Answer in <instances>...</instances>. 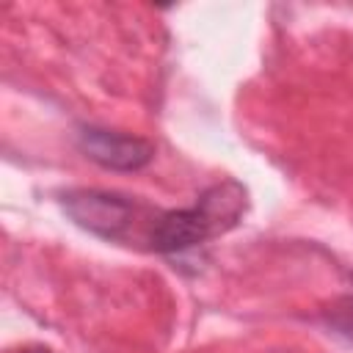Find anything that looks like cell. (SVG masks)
<instances>
[{
    "label": "cell",
    "mask_w": 353,
    "mask_h": 353,
    "mask_svg": "<svg viewBox=\"0 0 353 353\" xmlns=\"http://www.w3.org/2000/svg\"><path fill=\"white\" fill-rule=\"evenodd\" d=\"M248 207V190L237 179L207 188L196 204L157 212L149 229V248L160 254H182L234 229Z\"/></svg>",
    "instance_id": "6da1fadb"
},
{
    "label": "cell",
    "mask_w": 353,
    "mask_h": 353,
    "mask_svg": "<svg viewBox=\"0 0 353 353\" xmlns=\"http://www.w3.org/2000/svg\"><path fill=\"white\" fill-rule=\"evenodd\" d=\"M61 207L63 212L85 232L102 237V240H127L132 226L146 223L152 229V221H143L141 212H146V207H141L138 201L121 196V193H110V190H97V188H74L66 190L61 196Z\"/></svg>",
    "instance_id": "7a4b0ae2"
},
{
    "label": "cell",
    "mask_w": 353,
    "mask_h": 353,
    "mask_svg": "<svg viewBox=\"0 0 353 353\" xmlns=\"http://www.w3.org/2000/svg\"><path fill=\"white\" fill-rule=\"evenodd\" d=\"M77 149L102 168L110 171H141L154 160V143L130 132H116L105 127H80Z\"/></svg>",
    "instance_id": "3957f363"
},
{
    "label": "cell",
    "mask_w": 353,
    "mask_h": 353,
    "mask_svg": "<svg viewBox=\"0 0 353 353\" xmlns=\"http://www.w3.org/2000/svg\"><path fill=\"white\" fill-rule=\"evenodd\" d=\"M320 314H323V323L331 331H336L339 336H345V339L353 342V295L334 298L331 303H325V309Z\"/></svg>",
    "instance_id": "277c9868"
},
{
    "label": "cell",
    "mask_w": 353,
    "mask_h": 353,
    "mask_svg": "<svg viewBox=\"0 0 353 353\" xmlns=\"http://www.w3.org/2000/svg\"><path fill=\"white\" fill-rule=\"evenodd\" d=\"M28 353H50V350H41V347H39V350H28Z\"/></svg>",
    "instance_id": "5b68a950"
},
{
    "label": "cell",
    "mask_w": 353,
    "mask_h": 353,
    "mask_svg": "<svg viewBox=\"0 0 353 353\" xmlns=\"http://www.w3.org/2000/svg\"><path fill=\"white\" fill-rule=\"evenodd\" d=\"M350 284H353V270H350Z\"/></svg>",
    "instance_id": "8992f818"
}]
</instances>
